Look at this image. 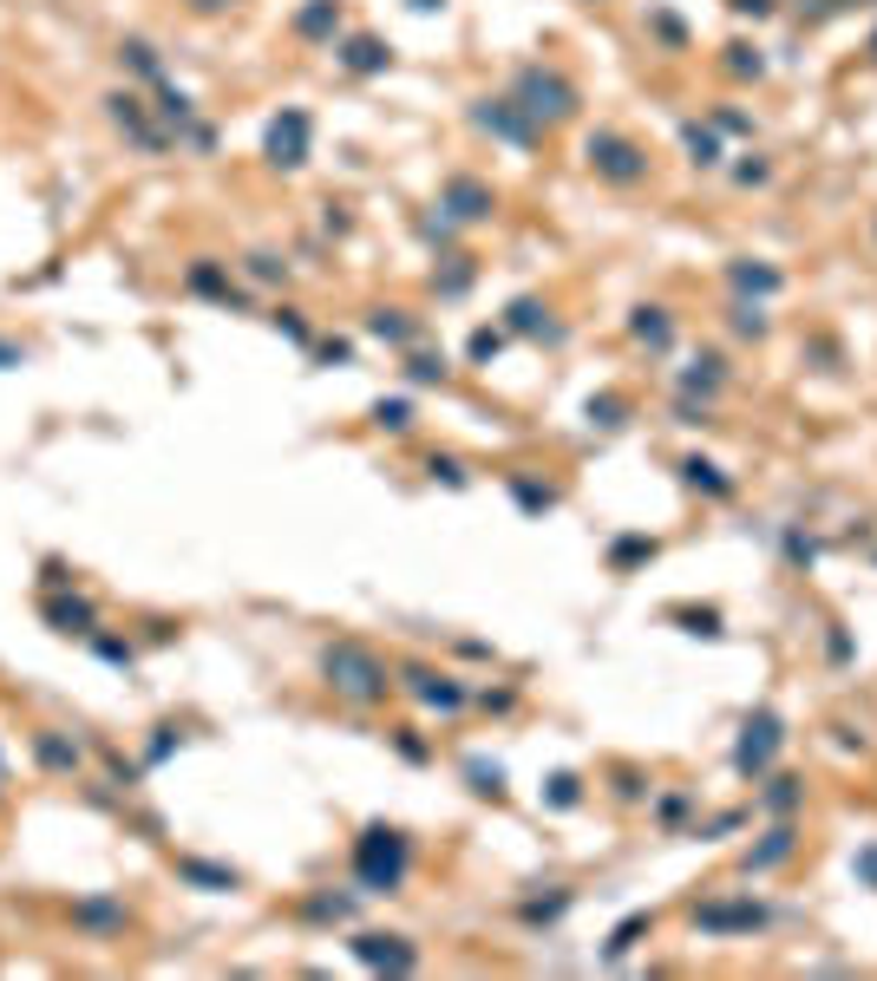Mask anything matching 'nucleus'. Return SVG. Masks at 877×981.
Listing matches in <instances>:
<instances>
[{"label":"nucleus","instance_id":"nucleus-1","mask_svg":"<svg viewBox=\"0 0 877 981\" xmlns=\"http://www.w3.org/2000/svg\"><path fill=\"white\" fill-rule=\"evenodd\" d=\"M321 681L354 706H380L393 694V674H386V661L367 641H328L321 648Z\"/></svg>","mask_w":877,"mask_h":981},{"label":"nucleus","instance_id":"nucleus-2","mask_svg":"<svg viewBox=\"0 0 877 981\" xmlns=\"http://www.w3.org/2000/svg\"><path fill=\"white\" fill-rule=\"evenodd\" d=\"M413 870V838L393 825H367L354 838V890L361 897H393Z\"/></svg>","mask_w":877,"mask_h":981},{"label":"nucleus","instance_id":"nucleus-3","mask_svg":"<svg viewBox=\"0 0 877 981\" xmlns=\"http://www.w3.org/2000/svg\"><path fill=\"white\" fill-rule=\"evenodd\" d=\"M66 922H73L85 942H125L138 929V910L118 897V890H92V897H73L66 903Z\"/></svg>","mask_w":877,"mask_h":981},{"label":"nucleus","instance_id":"nucleus-4","mask_svg":"<svg viewBox=\"0 0 877 981\" xmlns=\"http://www.w3.org/2000/svg\"><path fill=\"white\" fill-rule=\"evenodd\" d=\"M584 164L602 177V184H616V190H636V184L649 177V151L636 138H622V132H589Z\"/></svg>","mask_w":877,"mask_h":981},{"label":"nucleus","instance_id":"nucleus-5","mask_svg":"<svg viewBox=\"0 0 877 981\" xmlns=\"http://www.w3.org/2000/svg\"><path fill=\"white\" fill-rule=\"evenodd\" d=\"M512 99L537 118V125H564L570 112H577V85L570 79H557V72H544V66H524L512 79Z\"/></svg>","mask_w":877,"mask_h":981},{"label":"nucleus","instance_id":"nucleus-6","mask_svg":"<svg viewBox=\"0 0 877 981\" xmlns=\"http://www.w3.org/2000/svg\"><path fill=\"white\" fill-rule=\"evenodd\" d=\"M105 118L132 138V151H145V157H164V151L177 144L164 125H157V118H151V105L138 99V92H105Z\"/></svg>","mask_w":877,"mask_h":981},{"label":"nucleus","instance_id":"nucleus-7","mask_svg":"<svg viewBox=\"0 0 877 981\" xmlns=\"http://www.w3.org/2000/svg\"><path fill=\"white\" fill-rule=\"evenodd\" d=\"M308 138H314V118L289 105L282 118H269V132H262V157L276 164V171H301L308 164Z\"/></svg>","mask_w":877,"mask_h":981},{"label":"nucleus","instance_id":"nucleus-8","mask_svg":"<svg viewBox=\"0 0 877 981\" xmlns=\"http://www.w3.org/2000/svg\"><path fill=\"white\" fill-rule=\"evenodd\" d=\"M27 753L47 778H85V746H79L66 726H33L27 733Z\"/></svg>","mask_w":877,"mask_h":981},{"label":"nucleus","instance_id":"nucleus-9","mask_svg":"<svg viewBox=\"0 0 877 981\" xmlns=\"http://www.w3.org/2000/svg\"><path fill=\"white\" fill-rule=\"evenodd\" d=\"M40 622H47L53 634H73V641H85L92 629H105L99 602L79 596V589H47V596H40Z\"/></svg>","mask_w":877,"mask_h":981},{"label":"nucleus","instance_id":"nucleus-10","mask_svg":"<svg viewBox=\"0 0 877 981\" xmlns=\"http://www.w3.org/2000/svg\"><path fill=\"white\" fill-rule=\"evenodd\" d=\"M478 132H492V138H505V144H517V151H530L537 144V118L517 105V99H478Z\"/></svg>","mask_w":877,"mask_h":981},{"label":"nucleus","instance_id":"nucleus-11","mask_svg":"<svg viewBox=\"0 0 877 981\" xmlns=\"http://www.w3.org/2000/svg\"><path fill=\"white\" fill-rule=\"evenodd\" d=\"M780 740H786V726H780V713H753V720L740 726V746H733V766H740V772H766V766H773V753H780Z\"/></svg>","mask_w":877,"mask_h":981},{"label":"nucleus","instance_id":"nucleus-12","mask_svg":"<svg viewBox=\"0 0 877 981\" xmlns=\"http://www.w3.org/2000/svg\"><path fill=\"white\" fill-rule=\"evenodd\" d=\"M400 681H406V694H413V701L433 706V713H458V706L472 701V688H465V681H452V674H433V668H420V661H413V668H406Z\"/></svg>","mask_w":877,"mask_h":981},{"label":"nucleus","instance_id":"nucleus-13","mask_svg":"<svg viewBox=\"0 0 877 981\" xmlns=\"http://www.w3.org/2000/svg\"><path fill=\"white\" fill-rule=\"evenodd\" d=\"M438 210L452 216V223H485V216L498 210V197H492V184H478V177H445V190H438Z\"/></svg>","mask_w":877,"mask_h":981},{"label":"nucleus","instance_id":"nucleus-14","mask_svg":"<svg viewBox=\"0 0 877 981\" xmlns=\"http://www.w3.org/2000/svg\"><path fill=\"white\" fill-rule=\"evenodd\" d=\"M354 956H361L367 969H386V975H413L420 969V949L406 936H380V929L354 936Z\"/></svg>","mask_w":877,"mask_h":981},{"label":"nucleus","instance_id":"nucleus-15","mask_svg":"<svg viewBox=\"0 0 877 981\" xmlns=\"http://www.w3.org/2000/svg\"><path fill=\"white\" fill-rule=\"evenodd\" d=\"M760 922H766L760 903H701V910H694V929H701V936H740V929H760Z\"/></svg>","mask_w":877,"mask_h":981},{"label":"nucleus","instance_id":"nucleus-16","mask_svg":"<svg viewBox=\"0 0 877 981\" xmlns=\"http://www.w3.org/2000/svg\"><path fill=\"white\" fill-rule=\"evenodd\" d=\"M171 870H177V884L210 890V897H223V890H236V884H243V870H236V864H210V857H171Z\"/></svg>","mask_w":877,"mask_h":981},{"label":"nucleus","instance_id":"nucleus-17","mask_svg":"<svg viewBox=\"0 0 877 981\" xmlns=\"http://www.w3.org/2000/svg\"><path fill=\"white\" fill-rule=\"evenodd\" d=\"M184 288L197 295V301H223V308H236L243 295L229 288V262H217V256H197L190 269H184Z\"/></svg>","mask_w":877,"mask_h":981},{"label":"nucleus","instance_id":"nucleus-18","mask_svg":"<svg viewBox=\"0 0 877 981\" xmlns=\"http://www.w3.org/2000/svg\"><path fill=\"white\" fill-rule=\"evenodd\" d=\"M793 844H799V832H793V825L780 818V825H773L766 838H760L753 850H746V877H766V870H780V864L793 857Z\"/></svg>","mask_w":877,"mask_h":981},{"label":"nucleus","instance_id":"nucleus-19","mask_svg":"<svg viewBox=\"0 0 877 981\" xmlns=\"http://www.w3.org/2000/svg\"><path fill=\"white\" fill-rule=\"evenodd\" d=\"M334 60H341L348 72H361V79H373V72H386V66H393V53H386V47H380L373 33H348V40L334 47Z\"/></svg>","mask_w":877,"mask_h":981},{"label":"nucleus","instance_id":"nucleus-20","mask_svg":"<svg viewBox=\"0 0 877 981\" xmlns=\"http://www.w3.org/2000/svg\"><path fill=\"white\" fill-rule=\"evenodd\" d=\"M295 33L334 47V33H341V0H301V7H295Z\"/></svg>","mask_w":877,"mask_h":981},{"label":"nucleus","instance_id":"nucleus-21","mask_svg":"<svg viewBox=\"0 0 877 981\" xmlns=\"http://www.w3.org/2000/svg\"><path fill=\"white\" fill-rule=\"evenodd\" d=\"M367 334L386 341V348H413V341H420V321H413L406 308H373V314H367Z\"/></svg>","mask_w":877,"mask_h":981},{"label":"nucleus","instance_id":"nucleus-22","mask_svg":"<svg viewBox=\"0 0 877 981\" xmlns=\"http://www.w3.org/2000/svg\"><path fill=\"white\" fill-rule=\"evenodd\" d=\"M301 922H348L354 916V890H314V897H301L295 903Z\"/></svg>","mask_w":877,"mask_h":981},{"label":"nucleus","instance_id":"nucleus-23","mask_svg":"<svg viewBox=\"0 0 877 981\" xmlns=\"http://www.w3.org/2000/svg\"><path fill=\"white\" fill-rule=\"evenodd\" d=\"M85 648H92L105 668H118V674H132V668H138V641H125V634H112V629H92V634H85Z\"/></svg>","mask_w":877,"mask_h":981},{"label":"nucleus","instance_id":"nucleus-24","mask_svg":"<svg viewBox=\"0 0 877 981\" xmlns=\"http://www.w3.org/2000/svg\"><path fill=\"white\" fill-rule=\"evenodd\" d=\"M118 66L132 72V79H145V85H164V60H157L151 40H118Z\"/></svg>","mask_w":877,"mask_h":981},{"label":"nucleus","instance_id":"nucleus-25","mask_svg":"<svg viewBox=\"0 0 877 981\" xmlns=\"http://www.w3.org/2000/svg\"><path fill=\"white\" fill-rule=\"evenodd\" d=\"M649 929H656V916H649V910L622 916V922H616V929H609V942H602V962H622V956H629V949H636V942H642V936H649Z\"/></svg>","mask_w":877,"mask_h":981},{"label":"nucleus","instance_id":"nucleus-26","mask_svg":"<svg viewBox=\"0 0 877 981\" xmlns=\"http://www.w3.org/2000/svg\"><path fill=\"white\" fill-rule=\"evenodd\" d=\"M629 334H636V341H642V348H668V341H674V321H668V308H636V314H629Z\"/></svg>","mask_w":877,"mask_h":981},{"label":"nucleus","instance_id":"nucleus-27","mask_svg":"<svg viewBox=\"0 0 877 981\" xmlns=\"http://www.w3.org/2000/svg\"><path fill=\"white\" fill-rule=\"evenodd\" d=\"M570 903H577V890H550V897H530V903H517V916H524L530 929H550V922L570 910Z\"/></svg>","mask_w":877,"mask_h":981},{"label":"nucleus","instance_id":"nucleus-28","mask_svg":"<svg viewBox=\"0 0 877 981\" xmlns=\"http://www.w3.org/2000/svg\"><path fill=\"white\" fill-rule=\"evenodd\" d=\"M99 760H105V778H112L125 798L138 792V778H145V766H138V760H125V753H118V746H105V740H99Z\"/></svg>","mask_w":877,"mask_h":981},{"label":"nucleus","instance_id":"nucleus-29","mask_svg":"<svg viewBox=\"0 0 877 981\" xmlns=\"http://www.w3.org/2000/svg\"><path fill=\"white\" fill-rule=\"evenodd\" d=\"M177 746H184V726H177V720H164V726H151V740H145V760H138V766H145V772H157V766H164V760H171V753H177Z\"/></svg>","mask_w":877,"mask_h":981},{"label":"nucleus","instance_id":"nucleus-30","mask_svg":"<svg viewBox=\"0 0 877 981\" xmlns=\"http://www.w3.org/2000/svg\"><path fill=\"white\" fill-rule=\"evenodd\" d=\"M636 562H656V537H616V544H609V569H616V576H629Z\"/></svg>","mask_w":877,"mask_h":981},{"label":"nucleus","instance_id":"nucleus-31","mask_svg":"<svg viewBox=\"0 0 877 981\" xmlns=\"http://www.w3.org/2000/svg\"><path fill=\"white\" fill-rule=\"evenodd\" d=\"M681 478L694 491H708V497H728L733 478H721V465H708V458H681Z\"/></svg>","mask_w":877,"mask_h":981},{"label":"nucleus","instance_id":"nucleus-32","mask_svg":"<svg viewBox=\"0 0 877 981\" xmlns=\"http://www.w3.org/2000/svg\"><path fill=\"white\" fill-rule=\"evenodd\" d=\"M512 497L530 510V517H544V510H557V491L537 485V478H524V472H512Z\"/></svg>","mask_w":877,"mask_h":981},{"label":"nucleus","instance_id":"nucleus-33","mask_svg":"<svg viewBox=\"0 0 877 981\" xmlns=\"http://www.w3.org/2000/svg\"><path fill=\"white\" fill-rule=\"evenodd\" d=\"M243 276L262 281V288H276V281H289V262H282V256H269V249H256V256H243Z\"/></svg>","mask_w":877,"mask_h":981},{"label":"nucleus","instance_id":"nucleus-34","mask_svg":"<svg viewBox=\"0 0 877 981\" xmlns=\"http://www.w3.org/2000/svg\"><path fill=\"white\" fill-rule=\"evenodd\" d=\"M445 373H452L445 353H413V360H406V380H413V386H438Z\"/></svg>","mask_w":877,"mask_h":981},{"label":"nucleus","instance_id":"nucleus-35","mask_svg":"<svg viewBox=\"0 0 877 981\" xmlns=\"http://www.w3.org/2000/svg\"><path fill=\"white\" fill-rule=\"evenodd\" d=\"M373 425L380 432H406L413 425V400H373Z\"/></svg>","mask_w":877,"mask_h":981},{"label":"nucleus","instance_id":"nucleus-36","mask_svg":"<svg viewBox=\"0 0 877 981\" xmlns=\"http://www.w3.org/2000/svg\"><path fill=\"white\" fill-rule=\"evenodd\" d=\"M681 144L694 151V164H721V144H714L708 125H681Z\"/></svg>","mask_w":877,"mask_h":981},{"label":"nucleus","instance_id":"nucleus-37","mask_svg":"<svg viewBox=\"0 0 877 981\" xmlns=\"http://www.w3.org/2000/svg\"><path fill=\"white\" fill-rule=\"evenodd\" d=\"M465 778H472V792H478V798H505V772H498V766L472 760V766H465Z\"/></svg>","mask_w":877,"mask_h":981},{"label":"nucleus","instance_id":"nucleus-38","mask_svg":"<svg viewBox=\"0 0 877 981\" xmlns=\"http://www.w3.org/2000/svg\"><path fill=\"white\" fill-rule=\"evenodd\" d=\"M681 386H688V393H721V360H694V366L681 373Z\"/></svg>","mask_w":877,"mask_h":981},{"label":"nucleus","instance_id":"nucleus-39","mask_svg":"<svg viewBox=\"0 0 877 981\" xmlns=\"http://www.w3.org/2000/svg\"><path fill=\"white\" fill-rule=\"evenodd\" d=\"M393 753H400L406 766H433V746H426L413 726H400V733H393Z\"/></svg>","mask_w":877,"mask_h":981},{"label":"nucleus","instance_id":"nucleus-40","mask_svg":"<svg viewBox=\"0 0 877 981\" xmlns=\"http://www.w3.org/2000/svg\"><path fill=\"white\" fill-rule=\"evenodd\" d=\"M544 798H550V805H557V812H570V805H584V778H577V772H557V778H550V792H544Z\"/></svg>","mask_w":877,"mask_h":981},{"label":"nucleus","instance_id":"nucleus-41","mask_svg":"<svg viewBox=\"0 0 877 981\" xmlns=\"http://www.w3.org/2000/svg\"><path fill=\"white\" fill-rule=\"evenodd\" d=\"M793 805H799V778H786V772H780V778L766 785V812H780V818H786Z\"/></svg>","mask_w":877,"mask_h":981},{"label":"nucleus","instance_id":"nucleus-42","mask_svg":"<svg viewBox=\"0 0 877 981\" xmlns=\"http://www.w3.org/2000/svg\"><path fill=\"white\" fill-rule=\"evenodd\" d=\"M728 276H733V288H760V295H773V288H780L773 269H753V262H733Z\"/></svg>","mask_w":877,"mask_h":981},{"label":"nucleus","instance_id":"nucleus-43","mask_svg":"<svg viewBox=\"0 0 877 981\" xmlns=\"http://www.w3.org/2000/svg\"><path fill=\"white\" fill-rule=\"evenodd\" d=\"M512 334H544V308L524 295V301H512Z\"/></svg>","mask_w":877,"mask_h":981},{"label":"nucleus","instance_id":"nucleus-44","mask_svg":"<svg viewBox=\"0 0 877 981\" xmlns=\"http://www.w3.org/2000/svg\"><path fill=\"white\" fill-rule=\"evenodd\" d=\"M622 413H629V406H622L616 393H602V400H589V425H602V432H616V425H622Z\"/></svg>","mask_w":877,"mask_h":981},{"label":"nucleus","instance_id":"nucleus-45","mask_svg":"<svg viewBox=\"0 0 877 981\" xmlns=\"http://www.w3.org/2000/svg\"><path fill=\"white\" fill-rule=\"evenodd\" d=\"M269 321H276V328H282V334H289V341H301V348H308V341H314V328H308V321H301V314H295V308H276V314H269Z\"/></svg>","mask_w":877,"mask_h":981},{"label":"nucleus","instance_id":"nucleus-46","mask_svg":"<svg viewBox=\"0 0 877 981\" xmlns=\"http://www.w3.org/2000/svg\"><path fill=\"white\" fill-rule=\"evenodd\" d=\"M73 582H79V576H73V569H66L60 557H47V562H40V589H73Z\"/></svg>","mask_w":877,"mask_h":981},{"label":"nucleus","instance_id":"nucleus-47","mask_svg":"<svg viewBox=\"0 0 877 981\" xmlns=\"http://www.w3.org/2000/svg\"><path fill=\"white\" fill-rule=\"evenodd\" d=\"M498 348H505V334H498V328H478V334H472V348H465V353H472V360H492V353H498Z\"/></svg>","mask_w":877,"mask_h":981},{"label":"nucleus","instance_id":"nucleus-48","mask_svg":"<svg viewBox=\"0 0 877 981\" xmlns=\"http://www.w3.org/2000/svg\"><path fill=\"white\" fill-rule=\"evenodd\" d=\"M681 622H694V634H721V616L714 609H674Z\"/></svg>","mask_w":877,"mask_h":981},{"label":"nucleus","instance_id":"nucleus-49","mask_svg":"<svg viewBox=\"0 0 877 981\" xmlns=\"http://www.w3.org/2000/svg\"><path fill=\"white\" fill-rule=\"evenodd\" d=\"M465 288H472V262L458 256V269H452V276H438V295H465Z\"/></svg>","mask_w":877,"mask_h":981},{"label":"nucleus","instance_id":"nucleus-50","mask_svg":"<svg viewBox=\"0 0 877 981\" xmlns=\"http://www.w3.org/2000/svg\"><path fill=\"white\" fill-rule=\"evenodd\" d=\"M478 706H485V713H512V706H517V694H512V688H498V694L485 688V694H478Z\"/></svg>","mask_w":877,"mask_h":981},{"label":"nucleus","instance_id":"nucleus-51","mask_svg":"<svg viewBox=\"0 0 877 981\" xmlns=\"http://www.w3.org/2000/svg\"><path fill=\"white\" fill-rule=\"evenodd\" d=\"M426 472H433V478H445V485H465V465H458V458H433Z\"/></svg>","mask_w":877,"mask_h":981},{"label":"nucleus","instance_id":"nucleus-52","mask_svg":"<svg viewBox=\"0 0 877 981\" xmlns=\"http://www.w3.org/2000/svg\"><path fill=\"white\" fill-rule=\"evenodd\" d=\"M616 798L636 805V798H642V778H636V772H616Z\"/></svg>","mask_w":877,"mask_h":981},{"label":"nucleus","instance_id":"nucleus-53","mask_svg":"<svg viewBox=\"0 0 877 981\" xmlns=\"http://www.w3.org/2000/svg\"><path fill=\"white\" fill-rule=\"evenodd\" d=\"M7 366H27V348H20V341H7V334H0V373H7Z\"/></svg>","mask_w":877,"mask_h":981},{"label":"nucleus","instance_id":"nucleus-54","mask_svg":"<svg viewBox=\"0 0 877 981\" xmlns=\"http://www.w3.org/2000/svg\"><path fill=\"white\" fill-rule=\"evenodd\" d=\"M733 328H740V334H760L766 321H760V308H733Z\"/></svg>","mask_w":877,"mask_h":981},{"label":"nucleus","instance_id":"nucleus-55","mask_svg":"<svg viewBox=\"0 0 877 981\" xmlns=\"http://www.w3.org/2000/svg\"><path fill=\"white\" fill-rule=\"evenodd\" d=\"M656 812H661V825H674V818H681V812H688V798H681V792H668V798H661Z\"/></svg>","mask_w":877,"mask_h":981},{"label":"nucleus","instance_id":"nucleus-56","mask_svg":"<svg viewBox=\"0 0 877 981\" xmlns=\"http://www.w3.org/2000/svg\"><path fill=\"white\" fill-rule=\"evenodd\" d=\"M184 7H190V13H204V20H210V13H229V7H236V0H184Z\"/></svg>","mask_w":877,"mask_h":981},{"label":"nucleus","instance_id":"nucleus-57","mask_svg":"<svg viewBox=\"0 0 877 981\" xmlns=\"http://www.w3.org/2000/svg\"><path fill=\"white\" fill-rule=\"evenodd\" d=\"M314 353H321V360H354V348H348V341H321Z\"/></svg>","mask_w":877,"mask_h":981},{"label":"nucleus","instance_id":"nucleus-58","mask_svg":"<svg viewBox=\"0 0 877 981\" xmlns=\"http://www.w3.org/2000/svg\"><path fill=\"white\" fill-rule=\"evenodd\" d=\"M858 877H865V884L877 890V850H865V857H858Z\"/></svg>","mask_w":877,"mask_h":981},{"label":"nucleus","instance_id":"nucleus-59","mask_svg":"<svg viewBox=\"0 0 877 981\" xmlns=\"http://www.w3.org/2000/svg\"><path fill=\"white\" fill-rule=\"evenodd\" d=\"M733 7H740V13H766L773 0H733Z\"/></svg>","mask_w":877,"mask_h":981},{"label":"nucleus","instance_id":"nucleus-60","mask_svg":"<svg viewBox=\"0 0 877 981\" xmlns=\"http://www.w3.org/2000/svg\"><path fill=\"white\" fill-rule=\"evenodd\" d=\"M433 7H438V0H413V13H433Z\"/></svg>","mask_w":877,"mask_h":981},{"label":"nucleus","instance_id":"nucleus-61","mask_svg":"<svg viewBox=\"0 0 877 981\" xmlns=\"http://www.w3.org/2000/svg\"><path fill=\"white\" fill-rule=\"evenodd\" d=\"M0 766H7V753H0Z\"/></svg>","mask_w":877,"mask_h":981},{"label":"nucleus","instance_id":"nucleus-62","mask_svg":"<svg viewBox=\"0 0 877 981\" xmlns=\"http://www.w3.org/2000/svg\"><path fill=\"white\" fill-rule=\"evenodd\" d=\"M871 53H877V40H871Z\"/></svg>","mask_w":877,"mask_h":981}]
</instances>
